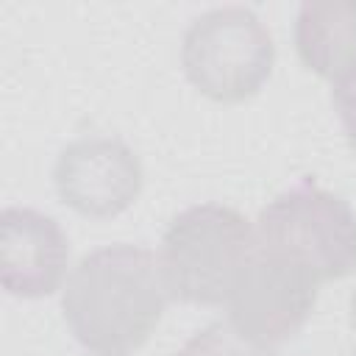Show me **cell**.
Masks as SVG:
<instances>
[{"label":"cell","instance_id":"cell-1","mask_svg":"<svg viewBox=\"0 0 356 356\" xmlns=\"http://www.w3.org/2000/svg\"><path fill=\"white\" fill-rule=\"evenodd\" d=\"M170 300L159 256L128 242L86 253L61 286L64 323L95 356L139 350Z\"/></svg>","mask_w":356,"mask_h":356},{"label":"cell","instance_id":"cell-2","mask_svg":"<svg viewBox=\"0 0 356 356\" xmlns=\"http://www.w3.org/2000/svg\"><path fill=\"white\" fill-rule=\"evenodd\" d=\"M256 248L253 222L231 206L200 203L167 225L159 267L172 300L220 306Z\"/></svg>","mask_w":356,"mask_h":356},{"label":"cell","instance_id":"cell-3","mask_svg":"<svg viewBox=\"0 0 356 356\" xmlns=\"http://www.w3.org/2000/svg\"><path fill=\"white\" fill-rule=\"evenodd\" d=\"M253 231L259 248L309 273L320 286L356 273V211L328 189L281 192L261 209Z\"/></svg>","mask_w":356,"mask_h":356},{"label":"cell","instance_id":"cell-4","mask_svg":"<svg viewBox=\"0 0 356 356\" xmlns=\"http://www.w3.org/2000/svg\"><path fill=\"white\" fill-rule=\"evenodd\" d=\"M273 64V36L259 14L245 6H222L200 14L181 42L184 75L214 103H242L259 95Z\"/></svg>","mask_w":356,"mask_h":356},{"label":"cell","instance_id":"cell-5","mask_svg":"<svg viewBox=\"0 0 356 356\" xmlns=\"http://www.w3.org/2000/svg\"><path fill=\"white\" fill-rule=\"evenodd\" d=\"M317 292L320 284L309 273L256 245L228 292V325L273 350L306 325Z\"/></svg>","mask_w":356,"mask_h":356},{"label":"cell","instance_id":"cell-6","mask_svg":"<svg viewBox=\"0 0 356 356\" xmlns=\"http://www.w3.org/2000/svg\"><path fill=\"white\" fill-rule=\"evenodd\" d=\"M142 178L136 153L114 136H81L53 164L58 200L92 220H108L131 209L142 192Z\"/></svg>","mask_w":356,"mask_h":356},{"label":"cell","instance_id":"cell-7","mask_svg":"<svg viewBox=\"0 0 356 356\" xmlns=\"http://www.w3.org/2000/svg\"><path fill=\"white\" fill-rule=\"evenodd\" d=\"M70 239L61 225L22 206L0 214V281L14 298H44L64 286Z\"/></svg>","mask_w":356,"mask_h":356},{"label":"cell","instance_id":"cell-8","mask_svg":"<svg viewBox=\"0 0 356 356\" xmlns=\"http://www.w3.org/2000/svg\"><path fill=\"white\" fill-rule=\"evenodd\" d=\"M295 50L306 70L337 81L356 64V0L303 3L295 17Z\"/></svg>","mask_w":356,"mask_h":356},{"label":"cell","instance_id":"cell-9","mask_svg":"<svg viewBox=\"0 0 356 356\" xmlns=\"http://www.w3.org/2000/svg\"><path fill=\"white\" fill-rule=\"evenodd\" d=\"M175 356H273V350L245 339L228 323H211L186 339Z\"/></svg>","mask_w":356,"mask_h":356},{"label":"cell","instance_id":"cell-10","mask_svg":"<svg viewBox=\"0 0 356 356\" xmlns=\"http://www.w3.org/2000/svg\"><path fill=\"white\" fill-rule=\"evenodd\" d=\"M331 100L337 106L339 122L345 128V139L356 153V64L345 70L337 81H331Z\"/></svg>","mask_w":356,"mask_h":356},{"label":"cell","instance_id":"cell-11","mask_svg":"<svg viewBox=\"0 0 356 356\" xmlns=\"http://www.w3.org/2000/svg\"><path fill=\"white\" fill-rule=\"evenodd\" d=\"M350 320H353V328H356V289L350 295Z\"/></svg>","mask_w":356,"mask_h":356}]
</instances>
